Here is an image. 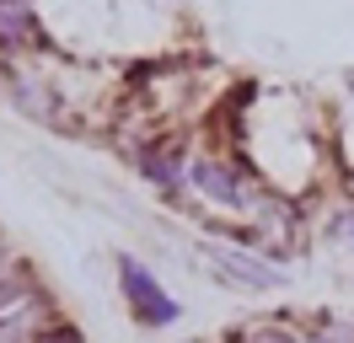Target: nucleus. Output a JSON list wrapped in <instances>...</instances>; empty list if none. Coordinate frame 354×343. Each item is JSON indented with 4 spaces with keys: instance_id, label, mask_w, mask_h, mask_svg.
Listing matches in <instances>:
<instances>
[{
    "instance_id": "1",
    "label": "nucleus",
    "mask_w": 354,
    "mask_h": 343,
    "mask_svg": "<svg viewBox=\"0 0 354 343\" xmlns=\"http://www.w3.org/2000/svg\"><path fill=\"white\" fill-rule=\"evenodd\" d=\"M188 188L209 198V204H221V210L242 214L247 225H258L268 210H274V193H268L263 172L242 167V156H225V150H209V156H194V167H188Z\"/></svg>"
},
{
    "instance_id": "2",
    "label": "nucleus",
    "mask_w": 354,
    "mask_h": 343,
    "mask_svg": "<svg viewBox=\"0 0 354 343\" xmlns=\"http://www.w3.org/2000/svg\"><path fill=\"white\" fill-rule=\"evenodd\" d=\"M199 257H204V268L221 279L225 290H247V295H274V290H285V274H279L274 257L258 252V247L199 236Z\"/></svg>"
},
{
    "instance_id": "3",
    "label": "nucleus",
    "mask_w": 354,
    "mask_h": 343,
    "mask_svg": "<svg viewBox=\"0 0 354 343\" xmlns=\"http://www.w3.org/2000/svg\"><path fill=\"white\" fill-rule=\"evenodd\" d=\"M113 274H118V295H124V306H129V317L140 322V327L161 333V327H172V322L183 317V306L172 300V290L134 252H113Z\"/></svg>"
},
{
    "instance_id": "4",
    "label": "nucleus",
    "mask_w": 354,
    "mask_h": 343,
    "mask_svg": "<svg viewBox=\"0 0 354 343\" xmlns=\"http://www.w3.org/2000/svg\"><path fill=\"white\" fill-rule=\"evenodd\" d=\"M134 172H140V183L145 188H156L167 204H183L188 198V167H194V156H188V145L183 140H172V134H156V140H145V145L129 150Z\"/></svg>"
},
{
    "instance_id": "5",
    "label": "nucleus",
    "mask_w": 354,
    "mask_h": 343,
    "mask_svg": "<svg viewBox=\"0 0 354 343\" xmlns=\"http://www.w3.org/2000/svg\"><path fill=\"white\" fill-rule=\"evenodd\" d=\"M38 48H44V33H38L32 0H0V75H11Z\"/></svg>"
},
{
    "instance_id": "6",
    "label": "nucleus",
    "mask_w": 354,
    "mask_h": 343,
    "mask_svg": "<svg viewBox=\"0 0 354 343\" xmlns=\"http://www.w3.org/2000/svg\"><path fill=\"white\" fill-rule=\"evenodd\" d=\"M6 81V97H11V107L22 113V118H32V124H48L59 129L65 124V107H59V86H48L44 75H32V70H11V75H0Z\"/></svg>"
},
{
    "instance_id": "7",
    "label": "nucleus",
    "mask_w": 354,
    "mask_h": 343,
    "mask_svg": "<svg viewBox=\"0 0 354 343\" xmlns=\"http://www.w3.org/2000/svg\"><path fill=\"white\" fill-rule=\"evenodd\" d=\"M59 322L65 317H59L44 295H32V300H22L17 311L0 317V343H54V327H59Z\"/></svg>"
},
{
    "instance_id": "8",
    "label": "nucleus",
    "mask_w": 354,
    "mask_h": 343,
    "mask_svg": "<svg viewBox=\"0 0 354 343\" xmlns=\"http://www.w3.org/2000/svg\"><path fill=\"white\" fill-rule=\"evenodd\" d=\"M22 300H32V268L17 257H0V317L17 311Z\"/></svg>"
},
{
    "instance_id": "9",
    "label": "nucleus",
    "mask_w": 354,
    "mask_h": 343,
    "mask_svg": "<svg viewBox=\"0 0 354 343\" xmlns=\"http://www.w3.org/2000/svg\"><path fill=\"white\" fill-rule=\"evenodd\" d=\"M242 343H306V333H295L285 322H252L242 333Z\"/></svg>"
},
{
    "instance_id": "10",
    "label": "nucleus",
    "mask_w": 354,
    "mask_h": 343,
    "mask_svg": "<svg viewBox=\"0 0 354 343\" xmlns=\"http://www.w3.org/2000/svg\"><path fill=\"white\" fill-rule=\"evenodd\" d=\"M306 343H354V322L349 317H322L317 333H306Z\"/></svg>"
},
{
    "instance_id": "11",
    "label": "nucleus",
    "mask_w": 354,
    "mask_h": 343,
    "mask_svg": "<svg viewBox=\"0 0 354 343\" xmlns=\"http://www.w3.org/2000/svg\"><path fill=\"white\" fill-rule=\"evenodd\" d=\"M322 231H328V241H338V247H349V252H354V210H333Z\"/></svg>"
}]
</instances>
